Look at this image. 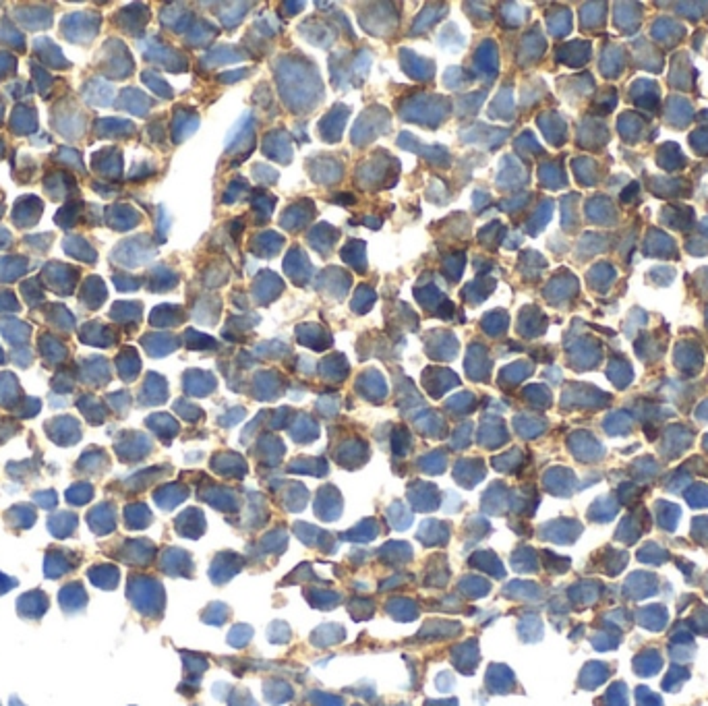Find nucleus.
Instances as JSON below:
<instances>
[{
  "instance_id": "f257e3e1",
  "label": "nucleus",
  "mask_w": 708,
  "mask_h": 706,
  "mask_svg": "<svg viewBox=\"0 0 708 706\" xmlns=\"http://www.w3.org/2000/svg\"><path fill=\"white\" fill-rule=\"evenodd\" d=\"M127 595L133 603V607L150 617H158L164 609V591L158 580L141 574H133L129 578Z\"/></svg>"
},
{
  "instance_id": "f03ea898",
  "label": "nucleus",
  "mask_w": 708,
  "mask_h": 706,
  "mask_svg": "<svg viewBox=\"0 0 708 706\" xmlns=\"http://www.w3.org/2000/svg\"><path fill=\"white\" fill-rule=\"evenodd\" d=\"M81 559H83V555L75 553L73 549L50 547L46 551V557H44V576L50 580H58L64 574H71L73 569H77Z\"/></svg>"
},
{
  "instance_id": "7ed1b4c3",
  "label": "nucleus",
  "mask_w": 708,
  "mask_h": 706,
  "mask_svg": "<svg viewBox=\"0 0 708 706\" xmlns=\"http://www.w3.org/2000/svg\"><path fill=\"white\" fill-rule=\"evenodd\" d=\"M156 553V547L152 545V541L148 539H131V541H123L121 549L112 551V555H116L121 561L129 563V565H145L152 561Z\"/></svg>"
},
{
  "instance_id": "20e7f679",
  "label": "nucleus",
  "mask_w": 708,
  "mask_h": 706,
  "mask_svg": "<svg viewBox=\"0 0 708 706\" xmlns=\"http://www.w3.org/2000/svg\"><path fill=\"white\" fill-rule=\"evenodd\" d=\"M87 526L97 537L110 534L116 528V508L110 502H102L87 512Z\"/></svg>"
},
{
  "instance_id": "39448f33",
  "label": "nucleus",
  "mask_w": 708,
  "mask_h": 706,
  "mask_svg": "<svg viewBox=\"0 0 708 706\" xmlns=\"http://www.w3.org/2000/svg\"><path fill=\"white\" fill-rule=\"evenodd\" d=\"M58 601H60V607L64 613L69 615H75V613H81L85 611L87 607V593H85V588L81 582H69L60 588V593H58Z\"/></svg>"
},
{
  "instance_id": "423d86ee",
  "label": "nucleus",
  "mask_w": 708,
  "mask_h": 706,
  "mask_svg": "<svg viewBox=\"0 0 708 706\" xmlns=\"http://www.w3.org/2000/svg\"><path fill=\"white\" fill-rule=\"evenodd\" d=\"M48 595L40 588L36 591H30L25 595L19 597L17 601V611L23 620H40L46 611H48Z\"/></svg>"
},
{
  "instance_id": "0eeeda50",
  "label": "nucleus",
  "mask_w": 708,
  "mask_h": 706,
  "mask_svg": "<svg viewBox=\"0 0 708 706\" xmlns=\"http://www.w3.org/2000/svg\"><path fill=\"white\" fill-rule=\"evenodd\" d=\"M46 431L58 445H71L79 439V423L73 416H58L46 425Z\"/></svg>"
},
{
  "instance_id": "6e6552de",
  "label": "nucleus",
  "mask_w": 708,
  "mask_h": 706,
  "mask_svg": "<svg viewBox=\"0 0 708 706\" xmlns=\"http://www.w3.org/2000/svg\"><path fill=\"white\" fill-rule=\"evenodd\" d=\"M87 578L102 591H114L118 586V580H121V572L112 563H95L87 569Z\"/></svg>"
},
{
  "instance_id": "1a4fd4ad",
  "label": "nucleus",
  "mask_w": 708,
  "mask_h": 706,
  "mask_svg": "<svg viewBox=\"0 0 708 706\" xmlns=\"http://www.w3.org/2000/svg\"><path fill=\"white\" fill-rule=\"evenodd\" d=\"M451 663L462 671V673H475L479 665V648L475 640H468L451 650Z\"/></svg>"
},
{
  "instance_id": "9d476101",
  "label": "nucleus",
  "mask_w": 708,
  "mask_h": 706,
  "mask_svg": "<svg viewBox=\"0 0 708 706\" xmlns=\"http://www.w3.org/2000/svg\"><path fill=\"white\" fill-rule=\"evenodd\" d=\"M36 508L32 504H17L5 512V522L15 530H27L36 524Z\"/></svg>"
},
{
  "instance_id": "9b49d317",
  "label": "nucleus",
  "mask_w": 708,
  "mask_h": 706,
  "mask_svg": "<svg viewBox=\"0 0 708 706\" xmlns=\"http://www.w3.org/2000/svg\"><path fill=\"white\" fill-rule=\"evenodd\" d=\"M79 526V516L73 512H56L48 518V530L52 532V537L56 539H69L75 534Z\"/></svg>"
},
{
  "instance_id": "f8f14e48",
  "label": "nucleus",
  "mask_w": 708,
  "mask_h": 706,
  "mask_svg": "<svg viewBox=\"0 0 708 706\" xmlns=\"http://www.w3.org/2000/svg\"><path fill=\"white\" fill-rule=\"evenodd\" d=\"M485 683L493 694H504L514 687V675L506 665H491L487 671Z\"/></svg>"
},
{
  "instance_id": "ddd939ff",
  "label": "nucleus",
  "mask_w": 708,
  "mask_h": 706,
  "mask_svg": "<svg viewBox=\"0 0 708 706\" xmlns=\"http://www.w3.org/2000/svg\"><path fill=\"white\" fill-rule=\"evenodd\" d=\"M125 524L131 530H143L152 524V512L145 504H131L125 508Z\"/></svg>"
},
{
  "instance_id": "4468645a",
  "label": "nucleus",
  "mask_w": 708,
  "mask_h": 706,
  "mask_svg": "<svg viewBox=\"0 0 708 706\" xmlns=\"http://www.w3.org/2000/svg\"><path fill=\"white\" fill-rule=\"evenodd\" d=\"M185 567H191V559L187 553H182V549H168L162 555V569L170 576H178V574H187Z\"/></svg>"
},
{
  "instance_id": "2eb2a0df",
  "label": "nucleus",
  "mask_w": 708,
  "mask_h": 706,
  "mask_svg": "<svg viewBox=\"0 0 708 706\" xmlns=\"http://www.w3.org/2000/svg\"><path fill=\"white\" fill-rule=\"evenodd\" d=\"M263 692H266L268 702H272V704H282V702H286V700H290V698L294 696L292 685H290L288 681H282V679H270V681H266Z\"/></svg>"
},
{
  "instance_id": "dca6fc26",
  "label": "nucleus",
  "mask_w": 708,
  "mask_h": 706,
  "mask_svg": "<svg viewBox=\"0 0 708 706\" xmlns=\"http://www.w3.org/2000/svg\"><path fill=\"white\" fill-rule=\"evenodd\" d=\"M176 528H178V532H182V537H193V539L199 537V532L203 530L201 512H197V510H187L182 516H178Z\"/></svg>"
},
{
  "instance_id": "f3484780",
  "label": "nucleus",
  "mask_w": 708,
  "mask_h": 706,
  "mask_svg": "<svg viewBox=\"0 0 708 706\" xmlns=\"http://www.w3.org/2000/svg\"><path fill=\"white\" fill-rule=\"evenodd\" d=\"M108 464V458L102 454V449H89L81 460H79V470H83V473H91V475H97L104 470V466Z\"/></svg>"
},
{
  "instance_id": "a211bd4d",
  "label": "nucleus",
  "mask_w": 708,
  "mask_h": 706,
  "mask_svg": "<svg viewBox=\"0 0 708 706\" xmlns=\"http://www.w3.org/2000/svg\"><path fill=\"white\" fill-rule=\"evenodd\" d=\"M64 499L71 506H85L93 499V487L89 483H75L67 489Z\"/></svg>"
},
{
  "instance_id": "6ab92c4d",
  "label": "nucleus",
  "mask_w": 708,
  "mask_h": 706,
  "mask_svg": "<svg viewBox=\"0 0 708 706\" xmlns=\"http://www.w3.org/2000/svg\"><path fill=\"white\" fill-rule=\"evenodd\" d=\"M187 491L185 489H176V487H164L160 491H156V504L162 508V510H172L174 506H178L182 499H185Z\"/></svg>"
},
{
  "instance_id": "aec40b11",
  "label": "nucleus",
  "mask_w": 708,
  "mask_h": 706,
  "mask_svg": "<svg viewBox=\"0 0 708 706\" xmlns=\"http://www.w3.org/2000/svg\"><path fill=\"white\" fill-rule=\"evenodd\" d=\"M311 640L315 642V646H331L344 640V630L340 626H323L313 634Z\"/></svg>"
},
{
  "instance_id": "412c9836",
  "label": "nucleus",
  "mask_w": 708,
  "mask_h": 706,
  "mask_svg": "<svg viewBox=\"0 0 708 706\" xmlns=\"http://www.w3.org/2000/svg\"><path fill=\"white\" fill-rule=\"evenodd\" d=\"M17 392H19L17 379H15L11 373H3V375H0V404H3V406L13 404Z\"/></svg>"
},
{
  "instance_id": "4be33fe9",
  "label": "nucleus",
  "mask_w": 708,
  "mask_h": 706,
  "mask_svg": "<svg viewBox=\"0 0 708 706\" xmlns=\"http://www.w3.org/2000/svg\"><path fill=\"white\" fill-rule=\"evenodd\" d=\"M182 659H185V667H187V673H189V679L191 681H199V675L207 669V661L199 655H187L182 652Z\"/></svg>"
},
{
  "instance_id": "5701e85b",
  "label": "nucleus",
  "mask_w": 708,
  "mask_h": 706,
  "mask_svg": "<svg viewBox=\"0 0 708 706\" xmlns=\"http://www.w3.org/2000/svg\"><path fill=\"white\" fill-rule=\"evenodd\" d=\"M309 702L313 706H344V698L327 692H309Z\"/></svg>"
},
{
  "instance_id": "b1692460",
  "label": "nucleus",
  "mask_w": 708,
  "mask_h": 706,
  "mask_svg": "<svg viewBox=\"0 0 708 706\" xmlns=\"http://www.w3.org/2000/svg\"><path fill=\"white\" fill-rule=\"evenodd\" d=\"M251 636H253V630H251L249 626H236V628L230 632L228 642H230L232 646H236V648H243V646H247V642L251 640Z\"/></svg>"
},
{
  "instance_id": "393cba45",
  "label": "nucleus",
  "mask_w": 708,
  "mask_h": 706,
  "mask_svg": "<svg viewBox=\"0 0 708 706\" xmlns=\"http://www.w3.org/2000/svg\"><path fill=\"white\" fill-rule=\"evenodd\" d=\"M32 499L40 506V508H44V510H54L56 506H58V495H56V491L54 489H48V491H38V493H34L32 495Z\"/></svg>"
},
{
  "instance_id": "a878e982",
  "label": "nucleus",
  "mask_w": 708,
  "mask_h": 706,
  "mask_svg": "<svg viewBox=\"0 0 708 706\" xmlns=\"http://www.w3.org/2000/svg\"><path fill=\"white\" fill-rule=\"evenodd\" d=\"M268 638H270L272 642H276V644H282V642H286V640L290 638V628H286L284 624L278 622V624L270 626Z\"/></svg>"
},
{
  "instance_id": "bb28decb",
  "label": "nucleus",
  "mask_w": 708,
  "mask_h": 706,
  "mask_svg": "<svg viewBox=\"0 0 708 706\" xmlns=\"http://www.w3.org/2000/svg\"><path fill=\"white\" fill-rule=\"evenodd\" d=\"M228 702H230V706H257V702L253 700V696L247 690H236Z\"/></svg>"
},
{
  "instance_id": "cd10ccee",
  "label": "nucleus",
  "mask_w": 708,
  "mask_h": 706,
  "mask_svg": "<svg viewBox=\"0 0 708 706\" xmlns=\"http://www.w3.org/2000/svg\"><path fill=\"white\" fill-rule=\"evenodd\" d=\"M17 584H19L17 578H11V576H7V574L0 572V595H7L9 591H13V588H15Z\"/></svg>"
},
{
  "instance_id": "c85d7f7f",
  "label": "nucleus",
  "mask_w": 708,
  "mask_h": 706,
  "mask_svg": "<svg viewBox=\"0 0 708 706\" xmlns=\"http://www.w3.org/2000/svg\"><path fill=\"white\" fill-rule=\"evenodd\" d=\"M437 687L441 690V692H449L451 690V683H453V677L449 675V673H441L439 677H437Z\"/></svg>"
},
{
  "instance_id": "c756f323",
  "label": "nucleus",
  "mask_w": 708,
  "mask_h": 706,
  "mask_svg": "<svg viewBox=\"0 0 708 706\" xmlns=\"http://www.w3.org/2000/svg\"><path fill=\"white\" fill-rule=\"evenodd\" d=\"M425 706H458V702L456 700H429Z\"/></svg>"
},
{
  "instance_id": "7c9ffc66",
  "label": "nucleus",
  "mask_w": 708,
  "mask_h": 706,
  "mask_svg": "<svg viewBox=\"0 0 708 706\" xmlns=\"http://www.w3.org/2000/svg\"><path fill=\"white\" fill-rule=\"evenodd\" d=\"M400 706H402V704H400Z\"/></svg>"
}]
</instances>
